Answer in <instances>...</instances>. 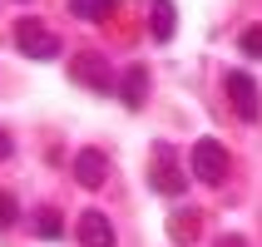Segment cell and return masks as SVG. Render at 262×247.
<instances>
[{
	"label": "cell",
	"instance_id": "1",
	"mask_svg": "<svg viewBox=\"0 0 262 247\" xmlns=\"http://www.w3.org/2000/svg\"><path fill=\"white\" fill-rule=\"evenodd\" d=\"M148 188L163 193V198H178L188 188V173L178 168V153L168 144H154V153H148Z\"/></svg>",
	"mask_w": 262,
	"mask_h": 247
},
{
	"label": "cell",
	"instance_id": "2",
	"mask_svg": "<svg viewBox=\"0 0 262 247\" xmlns=\"http://www.w3.org/2000/svg\"><path fill=\"white\" fill-rule=\"evenodd\" d=\"M228 168H233V153H228L218 139H198V144H193V178H198V183L218 188V183H228Z\"/></svg>",
	"mask_w": 262,
	"mask_h": 247
},
{
	"label": "cell",
	"instance_id": "3",
	"mask_svg": "<svg viewBox=\"0 0 262 247\" xmlns=\"http://www.w3.org/2000/svg\"><path fill=\"white\" fill-rule=\"evenodd\" d=\"M223 89H228V104H233V114L237 119H257L262 114V99H257V84H252V74L248 70H228L223 74Z\"/></svg>",
	"mask_w": 262,
	"mask_h": 247
},
{
	"label": "cell",
	"instance_id": "4",
	"mask_svg": "<svg viewBox=\"0 0 262 247\" xmlns=\"http://www.w3.org/2000/svg\"><path fill=\"white\" fill-rule=\"evenodd\" d=\"M15 50H25L30 59H55L59 55V40H55V30H45L35 15H25V20L15 25Z\"/></svg>",
	"mask_w": 262,
	"mask_h": 247
},
{
	"label": "cell",
	"instance_id": "5",
	"mask_svg": "<svg viewBox=\"0 0 262 247\" xmlns=\"http://www.w3.org/2000/svg\"><path fill=\"white\" fill-rule=\"evenodd\" d=\"M104 178H109V159H104L99 148H79L74 153V183L79 188H99Z\"/></svg>",
	"mask_w": 262,
	"mask_h": 247
},
{
	"label": "cell",
	"instance_id": "6",
	"mask_svg": "<svg viewBox=\"0 0 262 247\" xmlns=\"http://www.w3.org/2000/svg\"><path fill=\"white\" fill-rule=\"evenodd\" d=\"M70 74L79 79V84H89L94 94H109V89H114V79H109V64H104L99 55H79Z\"/></svg>",
	"mask_w": 262,
	"mask_h": 247
},
{
	"label": "cell",
	"instance_id": "7",
	"mask_svg": "<svg viewBox=\"0 0 262 247\" xmlns=\"http://www.w3.org/2000/svg\"><path fill=\"white\" fill-rule=\"evenodd\" d=\"M119 99L129 104V109H144V99H148V70L144 64H134V70L119 74Z\"/></svg>",
	"mask_w": 262,
	"mask_h": 247
},
{
	"label": "cell",
	"instance_id": "8",
	"mask_svg": "<svg viewBox=\"0 0 262 247\" xmlns=\"http://www.w3.org/2000/svg\"><path fill=\"white\" fill-rule=\"evenodd\" d=\"M79 242H84V247H114V228H109V218L89 208L84 218H79Z\"/></svg>",
	"mask_w": 262,
	"mask_h": 247
},
{
	"label": "cell",
	"instance_id": "9",
	"mask_svg": "<svg viewBox=\"0 0 262 247\" xmlns=\"http://www.w3.org/2000/svg\"><path fill=\"white\" fill-rule=\"evenodd\" d=\"M173 25H178L173 0H154V40H173Z\"/></svg>",
	"mask_w": 262,
	"mask_h": 247
},
{
	"label": "cell",
	"instance_id": "10",
	"mask_svg": "<svg viewBox=\"0 0 262 247\" xmlns=\"http://www.w3.org/2000/svg\"><path fill=\"white\" fill-rule=\"evenodd\" d=\"M114 5H119V0H70V10L79 15V20H109Z\"/></svg>",
	"mask_w": 262,
	"mask_h": 247
},
{
	"label": "cell",
	"instance_id": "11",
	"mask_svg": "<svg viewBox=\"0 0 262 247\" xmlns=\"http://www.w3.org/2000/svg\"><path fill=\"white\" fill-rule=\"evenodd\" d=\"M35 233H40L45 242H55V237L64 233V222H59V213H55V208H40V213H35Z\"/></svg>",
	"mask_w": 262,
	"mask_h": 247
},
{
	"label": "cell",
	"instance_id": "12",
	"mask_svg": "<svg viewBox=\"0 0 262 247\" xmlns=\"http://www.w3.org/2000/svg\"><path fill=\"white\" fill-rule=\"evenodd\" d=\"M243 50H248L252 59H262V25H248V30H243Z\"/></svg>",
	"mask_w": 262,
	"mask_h": 247
},
{
	"label": "cell",
	"instance_id": "13",
	"mask_svg": "<svg viewBox=\"0 0 262 247\" xmlns=\"http://www.w3.org/2000/svg\"><path fill=\"white\" fill-rule=\"evenodd\" d=\"M193 228H198V218H193V213H183V218H178V228H173V237H178V242H188Z\"/></svg>",
	"mask_w": 262,
	"mask_h": 247
},
{
	"label": "cell",
	"instance_id": "14",
	"mask_svg": "<svg viewBox=\"0 0 262 247\" xmlns=\"http://www.w3.org/2000/svg\"><path fill=\"white\" fill-rule=\"evenodd\" d=\"M10 222H15V198L0 193V228H10Z\"/></svg>",
	"mask_w": 262,
	"mask_h": 247
},
{
	"label": "cell",
	"instance_id": "15",
	"mask_svg": "<svg viewBox=\"0 0 262 247\" xmlns=\"http://www.w3.org/2000/svg\"><path fill=\"white\" fill-rule=\"evenodd\" d=\"M213 247H248V237H237V233H228V237H218Z\"/></svg>",
	"mask_w": 262,
	"mask_h": 247
},
{
	"label": "cell",
	"instance_id": "16",
	"mask_svg": "<svg viewBox=\"0 0 262 247\" xmlns=\"http://www.w3.org/2000/svg\"><path fill=\"white\" fill-rule=\"evenodd\" d=\"M10 153H15V144H10V133H5V129H0V163H5V159H10Z\"/></svg>",
	"mask_w": 262,
	"mask_h": 247
}]
</instances>
